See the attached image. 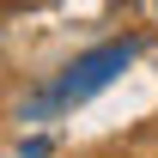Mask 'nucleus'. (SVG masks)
Segmentation results:
<instances>
[{
  "label": "nucleus",
  "instance_id": "1",
  "mask_svg": "<svg viewBox=\"0 0 158 158\" xmlns=\"http://www.w3.org/2000/svg\"><path fill=\"white\" fill-rule=\"evenodd\" d=\"M128 61H134V43H103V49H91L73 73L61 79V98H91V91H98V85H110Z\"/></svg>",
  "mask_w": 158,
  "mask_h": 158
}]
</instances>
